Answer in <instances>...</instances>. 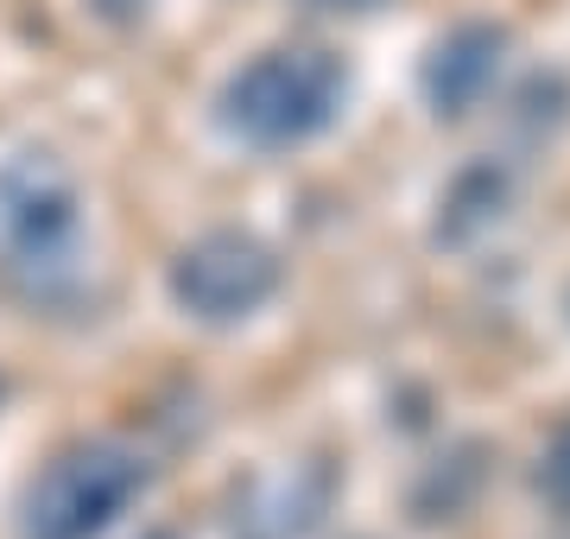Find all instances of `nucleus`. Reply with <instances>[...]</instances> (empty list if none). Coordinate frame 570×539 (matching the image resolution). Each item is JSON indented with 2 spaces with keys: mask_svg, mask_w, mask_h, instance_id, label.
Here are the masks:
<instances>
[{
  "mask_svg": "<svg viewBox=\"0 0 570 539\" xmlns=\"http://www.w3.org/2000/svg\"><path fill=\"white\" fill-rule=\"evenodd\" d=\"M336 102H343V77L324 51H273L228 89V121L247 140L285 146L317 134L336 115Z\"/></svg>",
  "mask_w": 570,
  "mask_h": 539,
  "instance_id": "obj_1",
  "label": "nucleus"
},
{
  "mask_svg": "<svg viewBox=\"0 0 570 539\" xmlns=\"http://www.w3.org/2000/svg\"><path fill=\"white\" fill-rule=\"evenodd\" d=\"M266 286H273V261H266L254 242H235V235H216L197 254H184L178 267V298L204 317H235L247 305H261Z\"/></svg>",
  "mask_w": 570,
  "mask_h": 539,
  "instance_id": "obj_3",
  "label": "nucleus"
},
{
  "mask_svg": "<svg viewBox=\"0 0 570 539\" xmlns=\"http://www.w3.org/2000/svg\"><path fill=\"white\" fill-rule=\"evenodd\" d=\"M140 470L115 451H82L70 463H58L45 489L32 496V539H82L96 533L127 496H134Z\"/></svg>",
  "mask_w": 570,
  "mask_h": 539,
  "instance_id": "obj_2",
  "label": "nucleus"
}]
</instances>
